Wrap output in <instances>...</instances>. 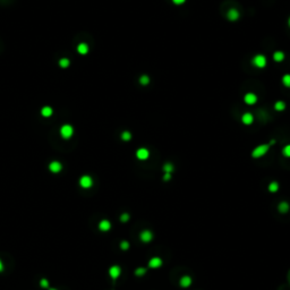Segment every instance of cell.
Masks as SVG:
<instances>
[{
  "label": "cell",
  "instance_id": "cell-1",
  "mask_svg": "<svg viewBox=\"0 0 290 290\" xmlns=\"http://www.w3.org/2000/svg\"><path fill=\"white\" fill-rule=\"evenodd\" d=\"M270 145L269 144H261L259 146H256L254 150L252 151V157L254 159H259V157H262L263 155H265L268 152H269Z\"/></svg>",
  "mask_w": 290,
  "mask_h": 290
},
{
  "label": "cell",
  "instance_id": "cell-2",
  "mask_svg": "<svg viewBox=\"0 0 290 290\" xmlns=\"http://www.w3.org/2000/svg\"><path fill=\"white\" fill-rule=\"evenodd\" d=\"M252 63L256 68H265L266 65H268V60H266V57L264 55H256L254 56V58L252 59Z\"/></svg>",
  "mask_w": 290,
  "mask_h": 290
},
{
  "label": "cell",
  "instance_id": "cell-3",
  "mask_svg": "<svg viewBox=\"0 0 290 290\" xmlns=\"http://www.w3.org/2000/svg\"><path fill=\"white\" fill-rule=\"evenodd\" d=\"M136 157L141 161H145L150 157V151L145 147H141L136 151Z\"/></svg>",
  "mask_w": 290,
  "mask_h": 290
},
{
  "label": "cell",
  "instance_id": "cell-4",
  "mask_svg": "<svg viewBox=\"0 0 290 290\" xmlns=\"http://www.w3.org/2000/svg\"><path fill=\"white\" fill-rule=\"evenodd\" d=\"M121 274V269L119 265H112L110 269H109V276L111 278L112 280L118 279L119 276Z\"/></svg>",
  "mask_w": 290,
  "mask_h": 290
},
{
  "label": "cell",
  "instance_id": "cell-5",
  "mask_svg": "<svg viewBox=\"0 0 290 290\" xmlns=\"http://www.w3.org/2000/svg\"><path fill=\"white\" fill-rule=\"evenodd\" d=\"M244 102L248 105H254L257 102V95L249 92V93H246L244 96Z\"/></svg>",
  "mask_w": 290,
  "mask_h": 290
},
{
  "label": "cell",
  "instance_id": "cell-6",
  "mask_svg": "<svg viewBox=\"0 0 290 290\" xmlns=\"http://www.w3.org/2000/svg\"><path fill=\"white\" fill-rule=\"evenodd\" d=\"M73 133H74V129L70 125H65V126H63L61 129H60V134H61V136H63V138H69V137L73 135Z\"/></svg>",
  "mask_w": 290,
  "mask_h": 290
},
{
  "label": "cell",
  "instance_id": "cell-7",
  "mask_svg": "<svg viewBox=\"0 0 290 290\" xmlns=\"http://www.w3.org/2000/svg\"><path fill=\"white\" fill-rule=\"evenodd\" d=\"M140 239L143 243H145V244H147V243H150L152 239H153V234H152V231L150 230H143L142 232L140 234Z\"/></svg>",
  "mask_w": 290,
  "mask_h": 290
},
{
  "label": "cell",
  "instance_id": "cell-8",
  "mask_svg": "<svg viewBox=\"0 0 290 290\" xmlns=\"http://www.w3.org/2000/svg\"><path fill=\"white\" fill-rule=\"evenodd\" d=\"M80 185L83 187V188H90L92 185H93V180L90 176H83L82 178L80 179Z\"/></svg>",
  "mask_w": 290,
  "mask_h": 290
},
{
  "label": "cell",
  "instance_id": "cell-9",
  "mask_svg": "<svg viewBox=\"0 0 290 290\" xmlns=\"http://www.w3.org/2000/svg\"><path fill=\"white\" fill-rule=\"evenodd\" d=\"M227 18L230 22L237 21L238 18H239V11L237 9H235V8H230L227 13Z\"/></svg>",
  "mask_w": 290,
  "mask_h": 290
},
{
  "label": "cell",
  "instance_id": "cell-10",
  "mask_svg": "<svg viewBox=\"0 0 290 290\" xmlns=\"http://www.w3.org/2000/svg\"><path fill=\"white\" fill-rule=\"evenodd\" d=\"M241 121L244 125H252L254 122V116L249 112H245L244 115L241 116Z\"/></svg>",
  "mask_w": 290,
  "mask_h": 290
},
{
  "label": "cell",
  "instance_id": "cell-11",
  "mask_svg": "<svg viewBox=\"0 0 290 290\" xmlns=\"http://www.w3.org/2000/svg\"><path fill=\"white\" fill-rule=\"evenodd\" d=\"M161 265H162V259L160 257H152L149 261V268H151V269H157Z\"/></svg>",
  "mask_w": 290,
  "mask_h": 290
},
{
  "label": "cell",
  "instance_id": "cell-12",
  "mask_svg": "<svg viewBox=\"0 0 290 290\" xmlns=\"http://www.w3.org/2000/svg\"><path fill=\"white\" fill-rule=\"evenodd\" d=\"M179 284H180L182 288H188L192 284V278L189 276H184L179 281Z\"/></svg>",
  "mask_w": 290,
  "mask_h": 290
},
{
  "label": "cell",
  "instance_id": "cell-13",
  "mask_svg": "<svg viewBox=\"0 0 290 290\" xmlns=\"http://www.w3.org/2000/svg\"><path fill=\"white\" fill-rule=\"evenodd\" d=\"M61 164L58 162V161H53V162H51L49 165V169L51 172H55V174H57V172H59L60 170H61Z\"/></svg>",
  "mask_w": 290,
  "mask_h": 290
},
{
  "label": "cell",
  "instance_id": "cell-14",
  "mask_svg": "<svg viewBox=\"0 0 290 290\" xmlns=\"http://www.w3.org/2000/svg\"><path fill=\"white\" fill-rule=\"evenodd\" d=\"M110 228H111L110 221H108V220L100 221V223H99V229H100L101 231H108V230H110Z\"/></svg>",
  "mask_w": 290,
  "mask_h": 290
},
{
  "label": "cell",
  "instance_id": "cell-15",
  "mask_svg": "<svg viewBox=\"0 0 290 290\" xmlns=\"http://www.w3.org/2000/svg\"><path fill=\"white\" fill-rule=\"evenodd\" d=\"M289 209L290 206L287 202H281L279 204V206H278V210H279L280 213H287L289 211Z\"/></svg>",
  "mask_w": 290,
  "mask_h": 290
},
{
  "label": "cell",
  "instance_id": "cell-16",
  "mask_svg": "<svg viewBox=\"0 0 290 290\" xmlns=\"http://www.w3.org/2000/svg\"><path fill=\"white\" fill-rule=\"evenodd\" d=\"M284 59V53L282 51H276L273 53V60L276 61V63H281L282 60Z\"/></svg>",
  "mask_w": 290,
  "mask_h": 290
},
{
  "label": "cell",
  "instance_id": "cell-17",
  "mask_svg": "<svg viewBox=\"0 0 290 290\" xmlns=\"http://www.w3.org/2000/svg\"><path fill=\"white\" fill-rule=\"evenodd\" d=\"M77 51L80 53V55H86L88 51V47L85 44V43H80V46L77 47Z\"/></svg>",
  "mask_w": 290,
  "mask_h": 290
},
{
  "label": "cell",
  "instance_id": "cell-18",
  "mask_svg": "<svg viewBox=\"0 0 290 290\" xmlns=\"http://www.w3.org/2000/svg\"><path fill=\"white\" fill-rule=\"evenodd\" d=\"M274 109H276V111H283L286 109V103L283 101H276L274 103Z\"/></svg>",
  "mask_w": 290,
  "mask_h": 290
},
{
  "label": "cell",
  "instance_id": "cell-19",
  "mask_svg": "<svg viewBox=\"0 0 290 290\" xmlns=\"http://www.w3.org/2000/svg\"><path fill=\"white\" fill-rule=\"evenodd\" d=\"M150 77L147 76V75H142V76L140 77V83L141 85H143V86H146V85L150 84Z\"/></svg>",
  "mask_w": 290,
  "mask_h": 290
},
{
  "label": "cell",
  "instance_id": "cell-20",
  "mask_svg": "<svg viewBox=\"0 0 290 290\" xmlns=\"http://www.w3.org/2000/svg\"><path fill=\"white\" fill-rule=\"evenodd\" d=\"M269 190L271 193H276L278 190H279V184L276 182H270V185H269Z\"/></svg>",
  "mask_w": 290,
  "mask_h": 290
},
{
  "label": "cell",
  "instance_id": "cell-21",
  "mask_svg": "<svg viewBox=\"0 0 290 290\" xmlns=\"http://www.w3.org/2000/svg\"><path fill=\"white\" fill-rule=\"evenodd\" d=\"M163 171L164 174H171L172 171H174V165H172L170 162H167V163H164L163 165Z\"/></svg>",
  "mask_w": 290,
  "mask_h": 290
},
{
  "label": "cell",
  "instance_id": "cell-22",
  "mask_svg": "<svg viewBox=\"0 0 290 290\" xmlns=\"http://www.w3.org/2000/svg\"><path fill=\"white\" fill-rule=\"evenodd\" d=\"M282 84L286 88H290V74H286L282 76Z\"/></svg>",
  "mask_w": 290,
  "mask_h": 290
},
{
  "label": "cell",
  "instance_id": "cell-23",
  "mask_svg": "<svg viewBox=\"0 0 290 290\" xmlns=\"http://www.w3.org/2000/svg\"><path fill=\"white\" fill-rule=\"evenodd\" d=\"M41 113H42L43 117H50V116L52 115V109L50 108V107H44L42 109Z\"/></svg>",
  "mask_w": 290,
  "mask_h": 290
},
{
  "label": "cell",
  "instance_id": "cell-24",
  "mask_svg": "<svg viewBox=\"0 0 290 290\" xmlns=\"http://www.w3.org/2000/svg\"><path fill=\"white\" fill-rule=\"evenodd\" d=\"M121 140L125 141V142H128V141L132 140V134L129 133V132H122L121 134Z\"/></svg>",
  "mask_w": 290,
  "mask_h": 290
},
{
  "label": "cell",
  "instance_id": "cell-25",
  "mask_svg": "<svg viewBox=\"0 0 290 290\" xmlns=\"http://www.w3.org/2000/svg\"><path fill=\"white\" fill-rule=\"evenodd\" d=\"M146 273V269L145 268H137L136 270H135V276H144Z\"/></svg>",
  "mask_w": 290,
  "mask_h": 290
},
{
  "label": "cell",
  "instance_id": "cell-26",
  "mask_svg": "<svg viewBox=\"0 0 290 290\" xmlns=\"http://www.w3.org/2000/svg\"><path fill=\"white\" fill-rule=\"evenodd\" d=\"M59 65L63 67V68H67V67L69 66V60L67 59V58H63V59H60Z\"/></svg>",
  "mask_w": 290,
  "mask_h": 290
},
{
  "label": "cell",
  "instance_id": "cell-27",
  "mask_svg": "<svg viewBox=\"0 0 290 290\" xmlns=\"http://www.w3.org/2000/svg\"><path fill=\"white\" fill-rule=\"evenodd\" d=\"M282 154L284 155V157H290V144H288V145H286V146L283 147Z\"/></svg>",
  "mask_w": 290,
  "mask_h": 290
},
{
  "label": "cell",
  "instance_id": "cell-28",
  "mask_svg": "<svg viewBox=\"0 0 290 290\" xmlns=\"http://www.w3.org/2000/svg\"><path fill=\"white\" fill-rule=\"evenodd\" d=\"M120 248H121L122 251H127L128 248H129V243L126 240H124L120 243Z\"/></svg>",
  "mask_w": 290,
  "mask_h": 290
},
{
  "label": "cell",
  "instance_id": "cell-29",
  "mask_svg": "<svg viewBox=\"0 0 290 290\" xmlns=\"http://www.w3.org/2000/svg\"><path fill=\"white\" fill-rule=\"evenodd\" d=\"M128 220H129V214L128 213H122L120 215V221L121 222H127Z\"/></svg>",
  "mask_w": 290,
  "mask_h": 290
},
{
  "label": "cell",
  "instance_id": "cell-30",
  "mask_svg": "<svg viewBox=\"0 0 290 290\" xmlns=\"http://www.w3.org/2000/svg\"><path fill=\"white\" fill-rule=\"evenodd\" d=\"M40 284H41L42 288H48V287H49V281L47 279H42L40 281Z\"/></svg>",
  "mask_w": 290,
  "mask_h": 290
},
{
  "label": "cell",
  "instance_id": "cell-31",
  "mask_svg": "<svg viewBox=\"0 0 290 290\" xmlns=\"http://www.w3.org/2000/svg\"><path fill=\"white\" fill-rule=\"evenodd\" d=\"M170 179H171V174H164V176H163L164 182H169Z\"/></svg>",
  "mask_w": 290,
  "mask_h": 290
},
{
  "label": "cell",
  "instance_id": "cell-32",
  "mask_svg": "<svg viewBox=\"0 0 290 290\" xmlns=\"http://www.w3.org/2000/svg\"><path fill=\"white\" fill-rule=\"evenodd\" d=\"M185 1L186 0H172V2L175 5H178V6H180V5H182V4H185Z\"/></svg>",
  "mask_w": 290,
  "mask_h": 290
},
{
  "label": "cell",
  "instance_id": "cell-33",
  "mask_svg": "<svg viewBox=\"0 0 290 290\" xmlns=\"http://www.w3.org/2000/svg\"><path fill=\"white\" fill-rule=\"evenodd\" d=\"M2 270H4V263L0 259V272H2Z\"/></svg>",
  "mask_w": 290,
  "mask_h": 290
},
{
  "label": "cell",
  "instance_id": "cell-34",
  "mask_svg": "<svg viewBox=\"0 0 290 290\" xmlns=\"http://www.w3.org/2000/svg\"><path fill=\"white\" fill-rule=\"evenodd\" d=\"M288 280H289V283H290V271H289V273H288Z\"/></svg>",
  "mask_w": 290,
  "mask_h": 290
},
{
  "label": "cell",
  "instance_id": "cell-35",
  "mask_svg": "<svg viewBox=\"0 0 290 290\" xmlns=\"http://www.w3.org/2000/svg\"><path fill=\"white\" fill-rule=\"evenodd\" d=\"M288 25H289V27H290V17H289V19H288Z\"/></svg>",
  "mask_w": 290,
  "mask_h": 290
},
{
  "label": "cell",
  "instance_id": "cell-36",
  "mask_svg": "<svg viewBox=\"0 0 290 290\" xmlns=\"http://www.w3.org/2000/svg\"><path fill=\"white\" fill-rule=\"evenodd\" d=\"M50 290H57V289H50Z\"/></svg>",
  "mask_w": 290,
  "mask_h": 290
}]
</instances>
